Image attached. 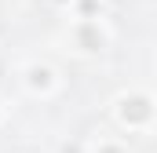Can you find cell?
I'll return each mask as SVG.
<instances>
[{
  "label": "cell",
  "instance_id": "cell-1",
  "mask_svg": "<svg viewBox=\"0 0 157 153\" xmlns=\"http://www.w3.org/2000/svg\"><path fill=\"white\" fill-rule=\"evenodd\" d=\"M113 117L128 131H150V124H154V95L150 91H124V95H117Z\"/></svg>",
  "mask_w": 157,
  "mask_h": 153
},
{
  "label": "cell",
  "instance_id": "cell-2",
  "mask_svg": "<svg viewBox=\"0 0 157 153\" xmlns=\"http://www.w3.org/2000/svg\"><path fill=\"white\" fill-rule=\"evenodd\" d=\"M70 44L80 55H99L110 44V29L102 26V18H73L70 26Z\"/></svg>",
  "mask_w": 157,
  "mask_h": 153
},
{
  "label": "cell",
  "instance_id": "cell-3",
  "mask_svg": "<svg viewBox=\"0 0 157 153\" xmlns=\"http://www.w3.org/2000/svg\"><path fill=\"white\" fill-rule=\"evenodd\" d=\"M18 76H22V88H26L33 99H51V95L59 91V73H55V66H48V62H26Z\"/></svg>",
  "mask_w": 157,
  "mask_h": 153
},
{
  "label": "cell",
  "instance_id": "cell-4",
  "mask_svg": "<svg viewBox=\"0 0 157 153\" xmlns=\"http://www.w3.org/2000/svg\"><path fill=\"white\" fill-rule=\"evenodd\" d=\"M84 150L88 153H128V142H124V139H113V135H99V139H91Z\"/></svg>",
  "mask_w": 157,
  "mask_h": 153
},
{
  "label": "cell",
  "instance_id": "cell-5",
  "mask_svg": "<svg viewBox=\"0 0 157 153\" xmlns=\"http://www.w3.org/2000/svg\"><path fill=\"white\" fill-rule=\"evenodd\" d=\"M73 18H102V0H70Z\"/></svg>",
  "mask_w": 157,
  "mask_h": 153
},
{
  "label": "cell",
  "instance_id": "cell-6",
  "mask_svg": "<svg viewBox=\"0 0 157 153\" xmlns=\"http://www.w3.org/2000/svg\"><path fill=\"white\" fill-rule=\"evenodd\" d=\"M59 153H88V150H84V142H62Z\"/></svg>",
  "mask_w": 157,
  "mask_h": 153
},
{
  "label": "cell",
  "instance_id": "cell-7",
  "mask_svg": "<svg viewBox=\"0 0 157 153\" xmlns=\"http://www.w3.org/2000/svg\"><path fill=\"white\" fill-rule=\"evenodd\" d=\"M0 120H4V106H0Z\"/></svg>",
  "mask_w": 157,
  "mask_h": 153
}]
</instances>
